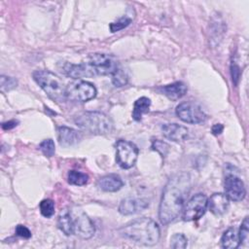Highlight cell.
I'll list each match as a JSON object with an SVG mask.
<instances>
[{"label":"cell","mask_w":249,"mask_h":249,"mask_svg":"<svg viewBox=\"0 0 249 249\" xmlns=\"http://www.w3.org/2000/svg\"><path fill=\"white\" fill-rule=\"evenodd\" d=\"M230 199L228 196L221 193L213 194L209 199H207V207L211 213L216 216L223 215L229 208Z\"/></svg>","instance_id":"obj_15"},{"label":"cell","mask_w":249,"mask_h":249,"mask_svg":"<svg viewBox=\"0 0 249 249\" xmlns=\"http://www.w3.org/2000/svg\"><path fill=\"white\" fill-rule=\"evenodd\" d=\"M18 86V81L13 78V77H9V76H5L2 75L0 78V88L1 90L4 91H9L13 89H15Z\"/></svg>","instance_id":"obj_26"},{"label":"cell","mask_w":249,"mask_h":249,"mask_svg":"<svg viewBox=\"0 0 249 249\" xmlns=\"http://www.w3.org/2000/svg\"><path fill=\"white\" fill-rule=\"evenodd\" d=\"M32 76L50 98L55 101L66 99V86L57 75L49 70H36Z\"/></svg>","instance_id":"obj_5"},{"label":"cell","mask_w":249,"mask_h":249,"mask_svg":"<svg viewBox=\"0 0 249 249\" xmlns=\"http://www.w3.org/2000/svg\"><path fill=\"white\" fill-rule=\"evenodd\" d=\"M18 121H15V120H12V121H8V122H5L2 124V128L4 130H9V129H12L14 127H16L18 125Z\"/></svg>","instance_id":"obj_32"},{"label":"cell","mask_w":249,"mask_h":249,"mask_svg":"<svg viewBox=\"0 0 249 249\" xmlns=\"http://www.w3.org/2000/svg\"><path fill=\"white\" fill-rule=\"evenodd\" d=\"M67 180H68V183L71 185L84 186V185L88 184V182H89V175L84 172H81V171L70 170L68 172Z\"/></svg>","instance_id":"obj_21"},{"label":"cell","mask_w":249,"mask_h":249,"mask_svg":"<svg viewBox=\"0 0 249 249\" xmlns=\"http://www.w3.org/2000/svg\"><path fill=\"white\" fill-rule=\"evenodd\" d=\"M188 245V239L183 233H174L170 237V247L174 249H185Z\"/></svg>","instance_id":"obj_24"},{"label":"cell","mask_w":249,"mask_h":249,"mask_svg":"<svg viewBox=\"0 0 249 249\" xmlns=\"http://www.w3.org/2000/svg\"><path fill=\"white\" fill-rule=\"evenodd\" d=\"M240 244L238 232L234 228H229L221 237V246L226 249L237 248Z\"/></svg>","instance_id":"obj_19"},{"label":"cell","mask_w":249,"mask_h":249,"mask_svg":"<svg viewBox=\"0 0 249 249\" xmlns=\"http://www.w3.org/2000/svg\"><path fill=\"white\" fill-rule=\"evenodd\" d=\"M150 106H151L150 98H148L146 96H142V97L138 98L134 102V106H133V111H132L133 120L140 121L142 118V115L149 111Z\"/></svg>","instance_id":"obj_20"},{"label":"cell","mask_w":249,"mask_h":249,"mask_svg":"<svg viewBox=\"0 0 249 249\" xmlns=\"http://www.w3.org/2000/svg\"><path fill=\"white\" fill-rule=\"evenodd\" d=\"M93 84L84 80H74L66 86V98L73 102H87L96 96Z\"/></svg>","instance_id":"obj_6"},{"label":"cell","mask_w":249,"mask_h":249,"mask_svg":"<svg viewBox=\"0 0 249 249\" xmlns=\"http://www.w3.org/2000/svg\"><path fill=\"white\" fill-rule=\"evenodd\" d=\"M159 90L161 94L165 95L171 100H178L187 93V86L183 82H174L165 86L159 88Z\"/></svg>","instance_id":"obj_16"},{"label":"cell","mask_w":249,"mask_h":249,"mask_svg":"<svg viewBox=\"0 0 249 249\" xmlns=\"http://www.w3.org/2000/svg\"><path fill=\"white\" fill-rule=\"evenodd\" d=\"M231 78H232V82L234 83V85L236 86L240 77V68L238 65H236L235 63H231Z\"/></svg>","instance_id":"obj_31"},{"label":"cell","mask_w":249,"mask_h":249,"mask_svg":"<svg viewBox=\"0 0 249 249\" xmlns=\"http://www.w3.org/2000/svg\"><path fill=\"white\" fill-rule=\"evenodd\" d=\"M149 206V200L146 198L126 197L119 205V212L122 215H132L143 211Z\"/></svg>","instance_id":"obj_12"},{"label":"cell","mask_w":249,"mask_h":249,"mask_svg":"<svg viewBox=\"0 0 249 249\" xmlns=\"http://www.w3.org/2000/svg\"><path fill=\"white\" fill-rule=\"evenodd\" d=\"M223 129H224L223 124H215L212 126V129H211V130H212V133H213L214 135H219V134L222 133Z\"/></svg>","instance_id":"obj_33"},{"label":"cell","mask_w":249,"mask_h":249,"mask_svg":"<svg viewBox=\"0 0 249 249\" xmlns=\"http://www.w3.org/2000/svg\"><path fill=\"white\" fill-rule=\"evenodd\" d=\"M191 188L192 181L187 172L176 173L168 179L159 207L161 224L167 225L178 217L187 202Z\"/></svg>","instance_id":"obj_1"},{"label":"cell","mask_w":249,"mask_h":249,"mask_svg":"<svg viewBox=\"0 0 249 249\" xmlns=\"http://www.w3.org/2000/svg\"><path fill=\"white\" fill-rule=\"evenodd\" d=\"M131 22V19L129 18H121L120 19H118L117 21H114V22H111L110 25H109V28H110V31L111 32H117V31H120L124 28H125L126 26H128Z\"/></svg>","instance_id":"obj_28"},{"label":"cell","mask_w":249,"mask_h":249,"mask_svg":"<svg viewBox=\"0 0 249 249\" xmlns=\"http://www.w3.org/2000/svg\"><path fill=\"white\" fill-rule=\"evenodd\" d=\"M39 207L41 214L46 218H50L54 214V202L50 198L43 199L40 202Z\"/></svg>","instance_id":"obj_23"},{"label":"cell","mask_w":249,"mask_h":249,"mask_svg":"<svg viewBox=\"0 0 249 249\" xmlns=\"http://www.w3.org/2000/svg\"><path fill=\"white\" fill-rule=\"evenodd\" d=\"M82 63L86 71V77L112 75L120 67L114 55L103 53H89Z\"/></svg>","instance_id":"obj_4"},{"label":"cell","mask_w":249,"mask_h":249,"mask_svg":"<svg viewBox=\"0 0 249 249\" xmlns=\"http://www.w3.org/2000/svg\"><path fill=\"white\" fill-rule=\"evenodd\" d=\"M15 232H16L17 235H18L20 237H23V238H30L31 237V231H29L28 228H26L23 225H18L16 227Z\"/></svg>","instance_id":"obj_30"},{"label":"cell","mask_w":249,"mask_h":249,"mask_svg":"<svg viewBox=\"0 0 249 249\" xmlns=\"http://www.w3.org/2000/svg\"><path fill=\"white\" fill-rule=\"evenodd\" d=\"M152 150L158 152L162 158H164L169 152V145L160 139H155L152 141Z\"/></svg>","instance_id":"obj_27"},{"label":"cell","mask_w":249,"mask_h":249,"mask_svg":"<svg viewBox=\"0 0 249 249\" xmlns=\"http://www.w3.org/2000/svg\"><path fill=\"white\" fill-rule=\"evenodd\" d=\"M207 209V197L203 194H196L185 204L182 218L184 221H196L201 218Z\"/></svg>","instance_id":"obj_10"},{"label":"cell","mask_w":249,"mask_h":249,"mask_svg":"<svg viewBox=\"0 0 249 249\" xmlns=\"http://www.w3.org/2000/svg\"><path fill=\"white\" fill-rule=\"evenodd\" d=\"M39 149L41 152L48 158H51L54 155L55 152V147H54V142L53 139H45L43 140L40 145Z\"/></svg>","instance_id":"obj_25"},{"label":"cell","mask_w":249,"mask_h":249,"mask_svg":"<svg viewBox=\"0 0 249 249\" xmlns=\"http://www.w3.org/2000/svg\"><path fill=\"white\" fill-rule=\"evenodd\" d=\"M81 139L80 131L64 125L57 127V140L60 146L70 147L80 142Z\"/></svg>","instance_id":"obj_13"},{"label":"cell","mask_w":249,"mask_h":249,"mask_svg":"<svg viewBox=\"0 0 249 249\" xmlns=\"http://www.w3.org/2000/svg\"><path fill=\"white\" fill-rule=\"evenodd\" d=\"M111 76H112V83L115 87L121 88L127 84V81H128L127 74L121 67H119Z\"/></svg>","instance_id":"obj_22"},{"label":"cell","mask_w":249,"mask_h":249,"mask_svg":"<svg viewBox=\"0 0 249 249\" xmlns=\"http://www.w3.org/2000/svg\"><path fill=\"white\" fill-rule=\"evenodd\" d=\"M74 122L79 128L91 134L104 135L113 129L112 120L106 114L97 111L84 112L78 115Z\"/></svg>","instance_id":"obj_3"},{"label":"cell","mask_w":249,"mask_h":249,"mask_svg":"<svg viewBox=\"0 0 249 249\" xmlns=\"http://www.w3.org/2000/svg\"><path fill=\"white\" fill-rule=\"evenodd\" d=\"M162 134L165 138L173 142H182L188 137V128L178 124H165L161 126Z\"/></svg>","instance_id":"obj_14"},{"label":"cell","mask_w":249,"mask_h":249,"mask_svg":"<svg viewBox=\"0 0 249 249\" xmlns=\"http://www.w3.org/2000/svg\"><path fill=\"white\" fill-rule=\"evenodd\" d=\"M73 232L82 239H89L93 236L95 228L90 218L79 207H71Z\"/></svg>","instance_id":"obj_7"},{"label":"cell","mask_w":249,"mask_h":249,"mask_svg":"<svg viewBox=\"0 0 249 249\" xmlns=\"http://www.w3.org/2000/svg\"><path fill=\"white\" fill-rule=\"evenodd\" d=\"M118 231L122 236L145 246L157 244L160 236L159 225L154 220L147 217L129 221L122 226Z\"/></svg>","instance_id":"obj_2"},{"label":"cell","mask_w":249,"mask_h":249,"mask_svg":"<svg viewBox=\"0 0 249 249\" xmlns=\"http://www.w3.org/2000/svg\"><path fill=\"white\" fill-rule=\"evenodd\" d=\"M116 161L124 169L131 168L138 157V148L132 142L120 139L115 144Z\"/></svg>","instance_id":"obj_8"},{"label":"cell","mask_w":249,"mask_h":249,"mask_svg":"<svg viewBox=\"0 0 249 249\" xmlns=\"http://www.w3.org/2000/svg\"><path fill=\"white\" fill-rule=\"evenodd\" d=\"M177 117L187 124H200L206 120V114L196 103L186 101L177 105Z\"/></svg>","instance_id":"obj_9"},{"label":"cell","mask_w":249,"mask_h":249,"mask_svg":"<svg viewBox=\"0 0 249 249\" xmlns=\"http://www.w3.org/2000/svg\"><path fill=\"white\" fill-rule=\"evenodd\" d=\"M249 223H248V217H245L244 220L242 221L240 228H239V231H238V237H239V241L240 243H246L248 241L249 238Z\"/></svg>","instance_id":"obj_29"},{"label":"cell","mask_w":249,"mask_h":249,"mask_svg":"<svg viewBox=\"0 0 249 249\" xmlns=\"http://www.w3.org/2000/svg\"><path fill=\"white\" fill-rule=\"evenodd\" d=\"M57 227L65 235L74 234L70 207H64L60 210L57 217Z\"/></svg>","instance_id":"obj_18"},{"label":"cell","mask_w":249,"mask_h":249,"mask_svg":"<svg viewBox=\"0 0 249 249\" xmlns=\"http://www.w3.org/2000/svg\"><path fill=\"white\" fill-rule=\"evenodd\" d=\"M225 192L229 199L240 201L245 197L246 190L243 181L235 175H228L225 179Z\"/></svg>","instance_id":"obj_11"},{"label":"cell","mask_w":249,"mask_h":249,"mask_svg":"<svg viewBox=\"0 0 249 249\" xmlns=\"http://www.w3.org/2000/svg\"><path fill=\"white\" fill-rule=\"evenodd\" d=\"M97 186L104 192H117L124 186V182L119 175L109 174L99 178Z\"/></svg>","instance_id":"obj_17"}]
</instances>
